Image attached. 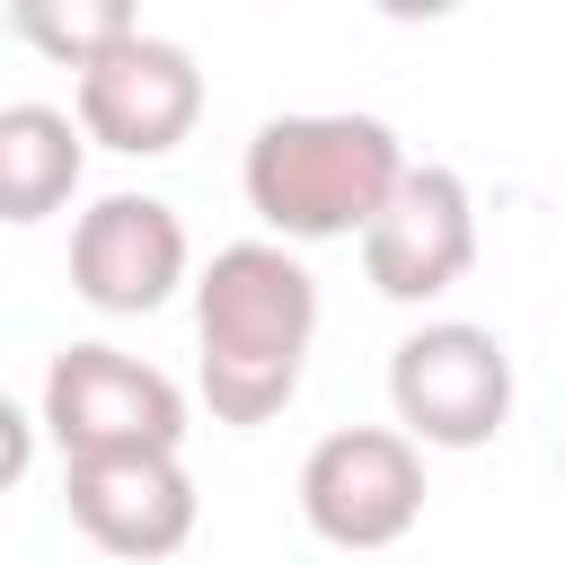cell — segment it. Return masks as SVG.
<instances>
[{"instance_id":"6da1fadb","label":"cell","mask_w":565,"mask_h":565,"mask_svg":"<svg viewBox=\"0 0 565 565\" xmlns=\"http://www.w3.org/2000/svg\"><path fill=\"white\" fill-rule=\"evenodd\" d=\"M194 344H203V406L221 424H274L300 397L318 344V282L291 247L238 238L194 282Z\"/></svg>"},{"instance_id":"7a4b0ae2","label":"cell","mask_w":565,"mask_h":565,"mask_svg":"<svg viewBox=\"0 0 565 565\" xmlns=\"http://www.w3.org/2000/svg\"><path fill=\"white\" fill-rule=\"evenodd\" d=\"M406 150L380 115H274L247 141V212L282 238H362L388 203Z\"/></svg>"},{"instance_id":"3957f363","label":"cell","mask_w":565,"mask_h":565,"mask_svg":"<svg viewBox=\"0 0 565 565\" xmlns=\"http://www.w3.org/2000/svg\"><path fill=\"white\" fill-rule=\"evenodd\" d=\"M388 406L415 450H486L512 424V353L494 344V327L433 318L388 353Z\"/></svg>"},{"instance_id":"277c9868","label":"cell","mask_w":565,"mask_h":565,"mask_svg":"<svg viewBox=\"0 0 565 565\" xmlns=\"http://www.w3.org/2000/svg\"><path fill=\"white\" fill-rule=\"evenodd\" d=\"M300 521L327 547H344V556L397 547L424 521V450L397 424H344V433H327L300 459Z\"/></svg>"},{"instance_id":"5b68a950","label":"cell","mask_w":565,"mask_h":565,"mask_svg":"<svg viewBox=\"0 0 565 565\" xmlns=\"http://www.w3.org/2000/svg\"><path fill=\"white\" fill-rule=\"evenodd\" d=\"M44 433L62 459H124V450H177L185 397L168 371L115 353V344H62L44 371Z\"/></svg>"},{"instance_id":"8992f818","label":"cell","mask_w":565,"mask_h":565,"mask_svg":"<svg viewBox=\"0 0 565 565\" xmlns=\"http://www.w3.org/2000/svg\"><path fill=\"white\" fill-rule=\"evenodd\" d=\"M194 115H203V71L185 44H168L150 26H132L79 62V141H106L124 159H159L194 132Z\"/></svg>"},{"instance_id":"52a82bcc","label":"cell","mask_w":565,"mask_h":565,"mask_svg":"<svg viewBox=\"0 0 565 565\" xmlns=\"http://www.w3.org/2000/svg\"><path fill=\"white\" fill-rule=\"evenodd\" d=\"M477 265V203L459 185V168H397L388 203L362 230V274L380 300H441L459 274Z\"/></svg>"},{"instance_id":"ba28073f","label":"cell","mask_w":565,"mask_h":565,"mask_svg":"<svg viewBox=\"0 0 565 565\" xmlns=\"http://www.w3.org/2000/svg\"><path fill=\"white\" fill-rule=\"evenodd\" d=\"M185 282V221L159 194H97L71 230V291L106 318H141Z\"/></svg>"},{"instance_id":"9c48e42d","label":"cell","mask_w":565,"mask_h":565,"mask_svg":"<svg viewBox=\"0 0 565 565\" xmlns=\"http://www.w3.org/2000/svg\"><path fill=\"white\" fill-rule=\"evenodd\" d=\"M71 521L124 556V565H159L194 539V477L177 468V450H124V459H71L62 477Z\"/></svg>"},{"instance_id":"30bf717a","label":"cell","mask_w":565,"mask_h":565,"mask_svg":"<svg viewBox=\"0 0 565 565\" xmlns=\"http://www.w3.org/2000/svg\"><path fill=\"white\" fill-rule=\"evenodd\" d=\"M79 124L62 106H0V221H53L79 194Z\"/></svg>"},{"instance_id":"8fae6325","label":"cell","mask_w":565,"mask_h":565,"mask_svg":"<svg viewBox=\"0 0 565 565\" xmlns=\"http://www.w3.org/2000/svg\"><path fill=\"white\" fill-rule=\"evenodd\" d=\"M9 26H18L35 53H53V62H71V71H79V62H88V53H106L115 35H132L141 18H132L124 0H71V9H62V0H18V9H9Z\"/></svg>"},{"instance_id":"7c38bea8","label":"cell","mask_w":565,"mask_h":565,"mask_svg":"<svg viewBox=\"0 0 565 565\" xmlns=\"http://www.w3.org/2000/svg\"><path fill=\"white\" fill-rule=\"evenodd\" d=\"M26 468H35V415L0 388V486H18Z\"/></svg>"}]
</instances>
